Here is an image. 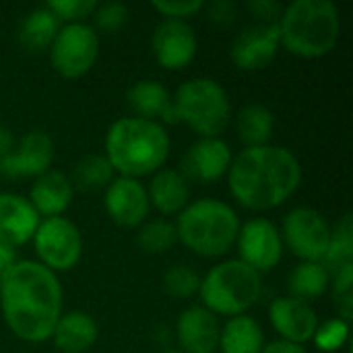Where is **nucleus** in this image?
I'll use <instances>...</instances> for the list:
<instances>
[{
    "mask_svg": "<svg viewBox=\"0 0 353 353\" xmlns=\"http://www.w3.org/2000/svg\"><path fill=\"white\" fill-rule=\"evenodd\" d=\"M232 159H234V153L221 137L199 139L184 153L180 172L186 180L211 184V182L221 180L228 174Z\"/></svg>",
    "mask_w": 353,
    "mask_h": 353,
    "instance_id": "obj_16",
    "label": "nucleus"
},
{
    "mask_svg": "<svg viewBox=\"0 0 353 353\" xmlns=\"http://www.w3.org/2000/svg\"><path fill=\"white\" fill-rule=\"evenodd\" d=\"M261 353H308L304 345H298V343H290V341H271V343H265L263 352Z\"/></svg>",
    "mask_w": 353,
    "mask_h": 353,
    "instance_id": "obj_39",
    "label": "nucleus"
},
{
    "mask_svg": "<svg viewBox=\"0 0 353 353\" xmlns=\"http://www.w3.org/2000/svg\"><path fill=\"white\" fill-rule=\"evenodd\" d=\"M176 234L190 252L205 259L228 254L238 240L240 217L236 209L219 199L190 201L176 215Z\"/></svg>",
    "mask_w": 353,
    "mask_h": 353,
    "instance_id": "obj_5",
    "label": "nucleus"
},
{
    "mask_svg": "<svg viewBox=\"0 0 353 353\" xmlns=\"http://www.w3.org/2000/svg\"><path fill=\"white\" fill-rule=\"evenodd\" d=\"M151 50L159 66L165 70L186 68L199 50V39L188 21L163 19L151 35Z\"/></svg>",
    "mask_w": 353,
    "mask_h": 353,
    "instance_id": "obj_13",
    "label": "nucleus"
},
{
    "mask_svg": "<svg viewBox=\"0 0 353 353\" xmlns=\"http://www.w3.org/2000/svg\"><path fill=\"white\" fill-rule=\"evenodd\" d=\"M207 8V14H209V21L217 27H230L234 21H236V4L230 2V0H215L211 2Z\"/></svg>",
    "mask_w": 353,
    "mask_h": 353,
    "instance_id": "obj_38",
    "label": "nucleus"
},
{
    "mask_svg": "<svg viewBox=\"0 0 353 353\" xmlns=\"http://www.w3.org/2000/svg\"><path fill=\"white\" fill-rule=\"evenodd\" d=\"M273 128H275V116L263 103H248L238 112L236 130L246 147L269 145L273 137Z\"/></svg>",
    "mask_w": 353,
    "mask_h": 353,
    "instance_id": "obj_27",
    "label": "nucleus"
},
{
    "mask_svg": "<svg viewBox=\"0 0 353 353\" xmlns=\"http://www.w3.org/2000/svg\"><path fill=\"white\" fill-rule=\"evenodd\" d=\"M99 329L93 316L83 310H68L58 319L50 339L62 353H85L95 345Z\"/></svg>",
    "mask_w": 353,
    "mask_h": 353,
    "instance_id": "obj_22",
    "label": "nucleus"
},
{
    "mask_svg": "<svg viewBox=\"0 0 353 353\" xmlns=\"http://www.w3.org/2000/svg\"><path fill=\"white\" fill-rule=\"evenodd\" d=\"M33 246L39 259L37 263L52 273L74 269L83 256V236L64 215L41 219L33 234Z\"/></svg>",
    "mask_w": 353,
    "mask_h": 353,
    "instance_id": "obj_9",
    "label": "nucleus"
},
{
    "mask_svg": "<svg viewBox=\"0 0 353 353\" xmlns=\"http://www.w3.org/2000/svg\"><path fill=\"white\" fill-rule=\"evenodd\" d=\"M74 188L70 178L60 170H48L33 180L27 201L39 217H60L72 203Z\"/></svg>",
    "mask_w": 353,
    "mask_h": 353,
    "instance_id": "obj_20",
    "label": "nucleus"
},
{
    "mask_svg": "<svg viewBox=\"0 0 353 353\" xmlns=\"http://www.w3.org/2000/svg\"><path fill=\"white\" fill-rule=\"evenodd\" d=\"M236 244L240 261L261 275L273 271L281 263L285 250L279 228L265 217H254L240 225Z\"/></svg>",
    "mask_w": 353,
    "mask_h": 353,
    "instance_id": "obj_11",
    "label": "nucleus"
},
{
    "mask_svg": "<svg viewBox=\"0 0 353 353\" xmlns=\"http://www.w3.org/2000/svg\"><path fill=\"white\" fill-rule=\"evenodd\" d=\"M201 290V275L188 265H172L163 273V292L176 300H188Z\"/></svg>",
    "mask_w": 353,
    "mask_h": 353,
    "instance_id": "obj_31",
    "label": "nucleus"
},
{
    "mask_svg": "<svg viewBox=\"0 0 353 353\" xmlns=\"http://www.w3.org/2000/svg\"><path fill=\"white\" fill-rule=\"evenodd\" d=\"M232 196L246 209L269 211L283 205L302 182L300 159L281 145L244 147L228 170Z\"/></svg>",
    "mask_w": 353,
    "mask_h": 353,
    "instance_id": "obj_2",
    "label": "nucleus"
},
{
    "mask_svg": "<svg viewBox=\"0 0 353 353\" xmlns=\"http://www.w3.org/2000/svg\"><path fill=\"white\" fill-rule=\"evenodd\" d=\"M114 168L103 155H85L72 168V188H81L85 192H95L108 188L114 180Z\"/></svg>",
    "mask_w": 353,
    "mask_h": 353,
    "instance_id": "obj_29",
    "label": "nucleus"
},
{
    "mask_svg": "<svg viewBox=\"0 0 353 353\" xmlns=\"http://www.w3.org/2000/svg\"><path fill=\"white\" fill-rule=\"evenodd\" d=\"M62 23L52 14V10L43 4L29 10L23 21L19 23L17 37L19 43L31 54H43L50 50L52 41L56 39Z\"/></svg>",
    "mask_w": 353,
    "mask_h": 353,
    "instance_id": "obj_24",
    "label": "nucleus"
},
{
    "mask_svg": "<svg viewBox=\"0 0 353 353\" xmlns=\"http://www.w3.org/2000/svg\"><path fill=\"white\" fill-rule=\"evenodd\" d=\"M316 347L321 352L331 353L341 350L350 341V323L343 319H329L325 323H319L316 333L312 337Z\"/></svg>",
    "mask_w": 353,
    "mask_h": 353,
    "instance_id": "obj_32",
    "label": "nucleus"
},
{
    "mask_svg": "<svg viewBox=\"0 0 353 353\" xmlns=\"http://www.w3.org/2000/svg\"><path fill=\"white\" fill-rule=\"evenodd\" d=\"M265 347V333L259 321L248 314L228 319L221 327L219 350L221 353H261Z\"/></svg>",
    "mask_w": 353,
    "mask_h": 353,
    "instance_id": "obj_25",
    "label": "nucleus"
},
{
    "mask_svg": "<svg viewBox=\"0 0 353 353\" xmlns=\"http://www.w3.org/2000/svg\"><path fill=\"white\" fill-rule=\"evenodd\" d=\"M128 6L122 2H103L95 6L93 10V23H95V31L99 29L101 33H116L120 29H124V25L128 23Z\"/></svg>",
    "mask_w": 353,
    "mask_h": 353,
    "instance_id": "obj_34",
    "label": "nucleus"
},
{
    "mask_svg": "<svg viewBox=\"0 0 353 353\" xmlns=\"http://www.w3.org/2000/svg\"><path fill=\"white\" fill-rule=\"evenodd\" d=\"M41 217L31 203L14 192H0V242L19 248L33 240Z\"/></svg>",
    "mask_w": 353,
    "mask_h": 353,
    "instance_id": "obj_19",
    "label": "nucleus"
},
{
    "mask_svg": "<svg viewBox=\"0 0 353 353\" xmlns=\"http://www.w3.org/2000/svg\"><path fill=\"white\" fill-rule=\"evenodd\" d=\"M14 134L10 132V128H6V126H2L0 124V159L2 157H6L12 149H14Z\"/></svg>",
    "mask_w": 353,
    "mask_h": 353,
    "instance_id": "obj_41",
    "label": "nucleus"
},
{
    "mask_svg": "<svg viewBox=\"0 0 353 353\" xmlns=\"http://www.w3.org/2000/svg\"><path fill=\"white\" fill-rule=\"evenodd\" d=\"M246 6L248 12L256 19V23L263 25H277L283 12V4H279L277 0H250Z\"/></svg>",
    "mask_w": 353,
    "mask_h": 353,
    "instance_id": "obj_37",
    "label": "nucleus"
},
{
    "mask_svg": "<svg viewBox=\"0 0 353 353\" xmlns=\"http://www.w3.org/2000/svg\"><path fill=\"white\" fill-rule=\"evenodd\" d=\"M52 68L64 79L85 77L99 56V35L89 23L62 25L50 50Z\"/></svg>",
    "mask_w": 353,
    "mask_h": 353,
    "instance_id": "obj_8",
    "label": "nucleus"
},
{
    "mask_svg": "<svg viewBox=\"0 0 353 353\" xmlns=\"http://www.w3.org/2000/svg\"><path fill=\"white\" fill-rule=\"evenodd\" d=\"M176 242H178L176 225L165 217L143 223L137 234V244L147 254H165L176 246Z\"/></svg>",
    "mask_w": 353,
    "mask_h": 353,
    "instance_id": "obj_30",
    "label": "nucleus"
},
{
    "mask_svg": "<svg viewBox=\"0 0 353 353\" xmlns=\"http://www.w3.org/2000/svg\"><path fill=\"white\" fill-rule=\"evenodd\" d=\"M126 101L137 118L155 120L159 124L161 122L170 124L172 95L159 81L143 79V81L134 83L126 93Z\"/></svg>",
    "mask_w": 353,
    "mask_h": 353,
    "instance_id": "obj_23",
    "label": "nucleus"
},
{
    "mask_svg": "<svg viewBox=\"0 0 353 353\" xmlns=\"http://www.w3.org/2000/svg\"><path fill=\"white\" fill-rule=\"evenodd\" d=\"M281 39L277 25L254 23L244 27L232 41V62L246 72L267 68L279 54Z\"/></svg>",
    "mask_w": 353,
    "mask_h": 353,
    "instance_id": "obj_14",
    "label": "nucleus"
},
{
    "mask_svg": "<svg viewBox=\"0 0 353 353\" xmlns=\"http://www.w3.org/2000/svg\"><path fill=\"white\" fill-rule=\"evenodd\" d=\"M110 219L120 228H141L151 211L147 186L141 180L118 176L105 188L103 199Z\"/></svg>",
    "mask_w": 353,
    "mask_h": 353,
    "instance_id": "obj_15",
    "label": "nucleus"
},
{
    "mask_svg": "<svg viewBox=\"0 0 353 353\" xmlns=\"http://www.w3.org/2000/svg\"><path fill=\"white\" fill-rule=\"evenodd\" d=\"M54 141L43 130H29L14 149L0 159V176L4 178H39L54 163Z\"/></svg>",
    "mask_w": 353,
    "mask_h": 353,
    "instance_id": "obj_12",
    "label": "nucleus"
},
{
    "mask_svg": "<svg viewBox=\"0 0 353 353\" xmlns=\"http://www.w3.org/2000/svg\"><path fill=\"white\" fill-rule=\"evenodd\" d=\"M219 316H215L205 306H190L178 316L176 339L182 347L180 352L215 353L219 350Z\"/></svg>",
    "mask_w": 353,
    "mask_h": 353,
    "instance_id": "obj_18",
    "label": "nucleus"
},
{
    "mask_svg": "<svg viewBox=\"0 0 353 353\" xmlns=\"http://www.w3.org/2000/svg\"><path fill=\"white\" fill-rule=\"evenodd\" d=\"M163 19L172 21H186L194 14H199L205 8L203 0H155L151 4Z\"/></svg>",
    "mask_w": 353,
    "mask_h": 353,
    "instance_id": "obj_36",
    "label": "nucleus"
},
{
    "mask_svg": "<svg viewBox=\"0 0 353 353\" xmlns=\"http://www.w3.org/2000/svg\"><path fill=\"white\" fill-rule=\"evenodd\" d=\"M172 149L170 132L155 120L126 116L105 132V153L114 172L124 178H143L159 172Z\"/></svg>",
    "mask_w": 353,
    "mask_h": 353,
    "instance_id": "obj_3",
    "label": "nucleus"
},
{
    "mask_svg": "<svg viewBox=\"0 0 353 353\" xmlns=\"http://www.w3.org/2000/svg\"><path fill=\"white\" fill-rule=\"evenodd\" d=\"M331 285V275L325 269L323 263L316 261H300L288 279L290 296L296 300H302L306 304L319 300Z\"/></svg>",
    "mask_w": 353,
    "mask_h": 353,
    "instance_id": "obj_26",
    "label": "nucleus"
},
{
    "mask_svg": "<svg viewBox=\"0 0 353 353\" xmlns=\"http://www.w3.org/2000/svg\"><path fill=\"white\" fill-rule=\"evenodd\" d=\"M232 118V101L219 81L194 77L182 83L172 97L170 124H186L201 139L221 137Z\"/></svg>",
    "mask_w": 353,
    "mask_h": 353,
    "instance_id": "obj_6",
    "label": "nucleus"
},
{
    "mask_svg": "<svg viewBox=\"0 0 353 353\" xmlns=\"http://www.w3.org/2000/svg\"><path fill=\"white\" fill-rule=\"evenodd\" d=\"M263 294L261 273L244 265L240 259L223 261L209 269L205 277H201L199 296L203 306L211 310L215 316H240L246 314Z\"/></svg>",
    "mask_w": 353,
    "mask_h": 353,
    "instance_id": "obj_7",
    "label": "nucleus"
},
{
    "mask_svg": "<svg viewBox=\"0 0 353 353\" xmlns=\"http://www.w3.org/2000/svg\"><path fill=\"white\" fill-rule=\"evenodd\" d=\"M283 246L292 250L300 261H316L321 263L329 242H331V225L325 215L312 207H296L283 217L281 225Z\"/></svg>",
    "mask_w": 353,
    "mask_h": 353,
    "instance_id": "obj_10",
    "label": "nucleus"
},
{
    "mask_svg": "<svg viewBox=\"0 0 353 353\" xmlns=\"http://www.w3.org/2000/svg\"><path fill=\"white\" fill-rule=\"evenodd\" d=\"M329 288L333 290V302L337 306L339 319L350 323L353 314V263L331 277Z\"/></svg>",
    "mask_w": 353,
    "mask_h": 353,
    "instance_id": "obj_33",
    "label": "nucleus"
},
{
    "mask_svg": "<svg viewBox=\"0 0 353 353\" xmlns=\"http://www.w3.org/2000/svg\"><path fill=\"white\" fill-rule=\"evenodd\" d=\"M149 205L163 217L178 215L190 203V186L180 170L161 168L151 176L147 186Z\"/></svg>",
    "mask_w": 353,
    "mask_h": 353,
    "instance_id": "obj_21",
    "label": "nucleus"
},
{
    "mask_svg": "<svg viewBox=\"0 0 353 353\" xmlns=\"http://www.w3.org/2000/svg\"><path fill=\"white\" fill-rule=\"evenodd\" d=\"M269 321L281 341L304 345L306 341H312L316 327H319V314L316 310L292 296L275 298L269 306Z\"/></svg>",
    "mask_w": 353,
    "mask_h": 353,
    "instance_id": "obj_17",
    "label": "nucleus"
},
{
    "mask_svg": "<svg viewBox=\"0 0 353 353\" xmlns=\"http://www.w3.org/2000/svg\"><path fill=\"white\" fill-rule=\"evenodd\" d=\"M17 261H19V259H17V248L6 246V244L0 242V277H2Z\"/></svg>",
    "mask_w": 353,
    "mask_h": 353,
    "instance_id": "obj_40",
    "label": "nucleus"
},
{
    "mask_svg": "<svg viewBox=\"0 0 353 353\" xmlns=\"http://www.w3.org/2000/svg\"><path fill=\"white\" fill-rule=\"evenodd\" d=\"M46 6L52 10V14L60 23L70 25V23H85V19L93 14L97 2L95 0H50Z\"/></svg>",
    "mask_w": 353,
    "mask_h": 353,
    "instance_id": "obj_35",
    "label": "nucleus"
},
{
    "mask_svg": "<svg viewBox=\"0 0 353 353\" xmlns=\"http://www.w3.org/2000/svg\"><path fill=\"white\" fill-rule=\"evenodd\" d=\"M163 353H184V352H180V350H168V352H163Z\"/></svg>",
    "mask_w": 353,
    "mask_h": 353,
    "instance_id": "obj_42",
    "label": "nucleus"
},
{
    "mask_svg": "<svg viewBox=\"0 0 353 353\" xmlns=\"http://www.w3.org/2000/svg\"><path fill=\"white\" fill-rule=\"evenodd\" d=\"M64 294L58 275L37 261H17L0 277V310L14 337L39 343L52 337L62 316Z\"/></svg>",
    "mask_w": 353,
    "mask_h": 353,
    "instance_id": "obj_1",
    "label": "nucleus"
},
{
    "mask_svg": "<svg viewBox=\"0 0 353 353\" xmlns=\"http://www.w3.org/2000/svg\"><path fill=\"white\" fill-rule=\"evenodd\" d=\"M281 48L298 58H323L339 39L341 14L329 0H296L277 21Z\"/></svg>",
    "mask_w": 353,
    "mask_h": 353,
    "instance_id": "obj_4",
    "label": "nucleus"
},
{
    "mask_svg": "<svg viewBox=\"0 0 353 353\" xmlns=\"http://www.w3.org/2000/svg\"><path fill=\"white\" fill-rule=\"evenodd\" d=\"M321 263L331 277L353 263V219L350 213L331 225V242Z\"/></svg>",
    "mask_w": 353,
    "mask_h": 353,
    "instance_id": "obj_28",
    "label": "nucleus"
}]
</instances>
